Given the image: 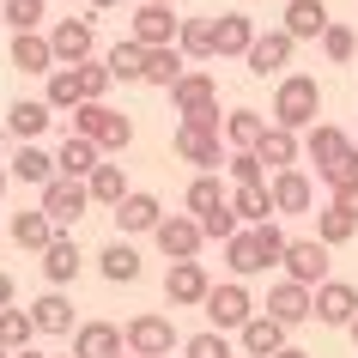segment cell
I'll use <instances>...</instances> for the list:
<instances>
[{
    "mask_svg": "<svg viewBox=\"0 0 358 358\" xmlns=\"http://www.w3.org/2000/svg\"><path fill=\"white\" fill-rule=\"evenodd\" d=\"M322 115V85L316 73H285L273 85V128H292V134H310Z\"/></svg>",
    "mask_w": 358,
    "mask_h": 358,
    "instance_id": "cell-1",
    "label": "cell"
},
{
    "mask_svg": "<svg viewBox=\"0 0 358 358\" xmlns=\"http://www.w3.org/2000/svg\"><path fill=\"white\" fill-rule=\"evenodd\" d=\"M73 134H85L97 152H128L134 146V122L110 103H79L73 110Z\"/></svg>",
    "mask_w": 358,
    "mask_h": 358,
    "instance_id": "cell-2",
    "label": "cell"
},
{
    "mask_svg": "<svg viewBox=\"0 0 358 358\" xmlns=\"http://www.w3.org/2000/svg\"><path fill=\"white\" fill-rule=\"evenodd\" d=\"M170 110L182 115V122H219V79L207 67H189L170 85Z\"/></svg>",
    "mask_w": 358,
    "mask_h": 358,
    "instance_id": "cell-3",
    "label": "cell"
},
{
    "mask_svg": "<svg viewBox=\"0 0 358 358\" xmlns=\"http://www.w3.org/2000/svg\"><path fill=\"white\" fill-rule=\"evenodd\" d=\"M176 158L194 170H219L225 164V122H182L176 128Z\"/></svg>",
    "mask_w": 358,
    "mask_h": 358,
    "instance_id": "cell-4",
    "label": "cell"
},
{
    "mask_svg": "<svg viewBox=\"0 0 358 358\" xmlns=\"http://www.w3.org/2000/svg\"><path fill=\"white\" fill-rule=\"evenodd\" d=\"M122 340H128V352L134 358H170L182 340H176V322L158 316V310H140V316L122 328Z\"/></svg>",
    "mask_w": 358,
    "mask_h": 358,
    "instance_id": "cell-5",
    "label": "cell"
},
{
    "mask_svg": "<svg viewBox=\"0 0 358 358\" xmlns=\"http://www.w3.org/2000/svg\"><path fill=\"white\" fill-rule=\"evenodd\" d=\"M152 243H158V255H164V262H194V255H201V243H207V231H201V219H194V213H164V219H158V231H152Z\"/></svg>",
    "mask_w": 358,
    "mask_h": 358,
    "instance_id": "cell-6",
    "label": "cell"
},
{
    "mask_svg": "<svg viewBox=\"0 0 358 358\" xmlns=\"http://www.w3.org/2000/svg\"><path fill=\"white\" fill-rule=\"evenodd\" d=\"M49 219H55V231L79 225L85 213H92V189L79 182V176H55V182H43V201H37Z\"/></svg>",
    "mask_w": 358,
    "mask_h": 358,
    "instance_id": "cell-7",
    "label": "cell"
},
{
    "mask_svg": "<svg viewBox=\"0 0 358 358\" xmlns=\"http://www.w3.org/2000/svg\"><path fill=\"white\" fill-rule=\"evenodd\" d=\"M292 55H298L292 31H285V24H273V31H255V43H249L243 61H249V73H255V79H285Z\"/></svg>",
    "mask_w": 358,
    "mask_h": 358,
    "instance_id": "cell-8",
    "label": "cell"
},
{
    "mask_svg": "<svg viewBox=\"0 0 358 358\" xmlns=\"http://www.w3.org/2000/svg\"><path fill=\"white\" fill-rule=\"evenodd\" d=\"M201 310H207V322L219 328V334H237V328L255 316V298H249L243 280H225V285H213V292H207V303H201Z\"/></svg>",
    "mask_w": 358,
    "mask_h": 358,
    "instance_id": "cell-9",
    "label": "cell"
},
{
    "mask_svg": "<svg viewBox=\"0 0 358 358\" xmlns=\"http://www.w3.org/2000/svg\"><path fill=\"white\" fill-rule=\"evenodd\" d=\"M176 31H182L176 6H158V0H140V6H134L128 37L140 43V49H170V43H176Z\"/></svg>",
    "mask_w": 358,
    "mask_h": 358,
    "instance_id": "cell-10",
    "label": "cell"
},
{
    "mask_svg": "<svg viewBox=\"0 0 358 358\" xmlns=\"http://www.w3.org/2000/svg\"><path fill=\"white\" fill-rule=\"evenodd\" d=\"M328 255H334V249L316 243V237H292L280 267H285V280H298V285H310V292H316V285L328 280Z\"/></svg>",
    "mask_w": 358,
    "mask_h": 358,
    "instance_id": "cell-11",
    "label": "cell"
},
{
    "mask_svg": "<svg viewBox=\"0 0 358 358\" xmlns=\"http://www.w3.org/2000/svg\"><path fill=\"white\" fill-rule=\"evenodd\" d=\"M207 292H213L207 262H170V273H164V298L176 303V310H201V303H207Z\"/></svg>",
    "mask_w": 358,
    "mask_h": 358,
    "instance_id": "cell-12",
    "label": "cell"
},
{
    "mask_svg": "<svg viewBox=\"0 0 358 358\" xmlns=\"http://www.w3.org/2000/svg\"><path fill=\"white\" fill-rule=\"evenodd\" d=\"M262 310H267L273 322H285V328H298V322L316 316V292H310V285H298V280H273Z\"/></svg>",
    "mask_w": 358,
    "mask_h": 358,
    "instance_id": "cell-13",
    "label": "cell"
},
{
    "mask_svg": "<svg viewBox=\"0 0 358 358\" xmlns=\"http://www.w3.org/2000/svg\"><path fill=\"white\" fill-rule=\"evenodd\" d=\"M49 49H55V67H79V61H92V49H97L92 19H55Z\"/></svg>",
    "mask_w": 358,
    "mask_h": 358,
    "instance_id": "cell-14",
    "label": "cell"
},
{
    "mask_svg": "<svg viewBox=\"0 0 358 358\" xmlns=\"http://www.w3.org/2000/svg\"><path fill=\"white\" fill-rule=\"evenodd\" d=\"M267 194H273V213H280V219H298V213L316 207V189H310V176H303L298 164L273 170V176H267Z\"/></svg>",
    "mask_w": 358,
    "mask_h": 358,
    "instance_id": "cell-15",
    "label": "cell"
},
{
    "mask_svg": "<svg viewBox=\"0 0 358 358\" xmlns=\"http://www.w3.org/2000/svg\"><path fill=\"white\" fill-rule=\"evenodd\" d=\"M285 334H292L285 322H273L267 310H255V316L237 328V346H243V358H273V352H285V346H292Z\"/></svg>",
    "mask_w": 358,
    "mask_h": 358,
    "instance_id": "cell-16",
    "label": "cell"
},
{
    "mask_svg": "<svg viewBox=\"0 0 358 358\" xmlns=\"http://www.w3.org/2000/svg\"><path fill=\"white\" fill-rule=\"evenodd\" d=\"M158 219H164V201L146 194V189H128V201L115 207V231H122V237H152Z\"/></svg>",
    "mask_w": 358,
    "mask_h": 358,
    "instance_id": "cell-17",
    "label": "cell"
},
{
    "mask_svg": "<svg viewBox=\"0 0 358 358\" xmlns=\"http://www.w3.org/2000/svg\"><path fill=\"white\" fill-rule=\"evenodd\" d=\"M352 316H358V285L322 280V285H316V322H322V328H346Z\"/></svg>",
    "mask_w": 358,
    "mask_h": 358,
    "instance_id": "cell-18",
    "label": "cell"
},
{
    "mask_svg": "<svg viewBox=\"0 0 358 358\" xmlns=\"http://www.w3.org/2000/svg\"><path fill=\"white\" fill-rule=\"evenodd\" d=\"M303 152H310V164H316V176H328V170L352 152V140H346V128H334V122H316V128L303 134Z\"/></svg>",
    "mask_w": 358,
    "mask_h": 358,
    "instance_id": "cell-19",
    "label": "cell"
},
{
    "mask_svg": "<svg viewBox=\"0 0 358 358\" xmlns=\"http://www.w3.org/2000/svg\"><path fill=\"white\" fill-rule=\"evenodd\" d=\"M6 237H13L19 249H31V255H43L61 231H55V219H49L43 207H31V213H13V219H6Z\"/></svg>",
    "mask_w": 358,
    "mask_h": 358,
    "instance_id": "cell-20",
    "label": "cell"
},
{
    "mask_svg": "<svg viewBox=\"0 0 358 358\" xmlns=\"http://www.w3.org/2000/svg\"><path fill=\"white\" fill-rule=\"evenodd\" d=\"M79 267H85V255H79L73 231H61L55 243L43 249V280H49V285L61 292V285H73V280H79Z\"/></svg>",
    "mask_w": 358,
    "mask_h": 358,
    "instance_id": "cell-21",
    "label": "cell"
},
{
    "mask_svg": "<svg viewBox=\"0 0 358 358\" xmlns=\"http://www.w3.org/2000/svg\"><path fill=\"white\" fill-rule=\"evenodd\" d=\"M115 352H128L115 322H79L73 328V358H115Z\"/></svg>",
    "mask_w": 358,
    "mask_h": 358,
    "instance_id": "cell-22",
    "label": "cell"
},
{
    "mask_svg": "<svg viewBox=\"0 0 358 358\" xmlns=\"http://www.w3.org/2000/svg\"><path fill=\"white\" fill-rule=\"evenodd\" d=\"M328 24H334L328 0H285V31H292V43H316Z\"/></svg>",
    "mask_w": 358,
    "mask_h": 358,
    "instance_id": "cell-23",
    "label": "cell"
},
{
    "mask_svg": "<svg viewBox=\"0 0 358 358\" xmlns=\"http://www.w3.org/2000/svg\"><path fill=\"white\" fill-rule=\"evenodd\" d=\"M13 67L19 73H55V49H49V31H13Z\"/></svg>",
    "mask_w": 358,
    "mask_h": 358,
    "instance_id": "cell-24",
    "label": "cell"
},
{
    "mask_svg": "<svg viewBox=\"0 0 358 358\" xmlns=\"http://www.w3.org/2000/svg\"><path fill=\"white\" fill-rule=\"evenodd\" d=\"M225 267H231V280L267 273V255H262V243H255V225H243L237 237H225Z\"/></svg>",
    "mask_w": 358,
    "mask_h": 358,
    "instance_id": "cell-25",
    "label": "cell"
},
{
    "mask_svg": "<svg viewBox=\"0 0 358 358\" xmlns=\"http://www.w3.org/2000/svg\"><path fill=\"white\" fill-rule=\"evenodd\" d=\"M231 213H237V225H267V219H280L267 182H237V189H231Z\"/></svg>",
    "mask_w": 358,
    "mask_h": 358,
    "instance_id": "cell-26",
    "label": "cell"
},
{
    "mask_svg": "<svg viewBox=\"0 0 358 358\" xmlns=\"http://www.w3.org/2000/svg\"><path fill=\"white\" fill-rule=\"evenodd\" d=\"M182 207H189L194 219H213V213H225V207H231V189L213 176V170H201V176L189 182V194H182Z\"/></svg>",
    "mask_w": 358,
    "mask_h": 358,
    "instance_id": "cell-27",
    "label": "cell"
},
{
    "mask_svg": "<svg viewBox=\"0 0 358 358\" xmlns=\"http://www.w3.org/2000/svg\"><path fill=\"white\" fill-rule=\"evenodd\" d=\"M97 273H103L110 285H134V280H140V249H134L128 237L103 243V255H97Z\"/></svg>",
    "mask_w": 358,
    "mask_h": 358,
    "instance_id": "cell-28",
    "label": "cell"
},
{
    "mask_svg": "<svg viewBox=\"0 0 358 358\" xmlns=\"http://www.w3.org/2000/svg\"><path fill=\"white\" fill-rule=\"evenodd\" d=\"M6 176H19V182H31V189H43V182H55L61 170H55V152H43L37 140H31V146L13 152V170H6Z\"/></svg>",
    "mask_w": 358,
    "mask_h": 358,
    "instance_id": "cell-29",
    "label": "cell"
},
{
    "mask_svg": "<svg viewBox=\"0 0 358 358\" xmlns=\"http://www.w3.org/2000/svg\"><path fill=\"white\" fill-rule=\"evenodd\" d=\"M31 322H37V334H73V303H67V292H43L37 303H31Z\"/></svg>",
    "mask_w": 358,
    "mask_h": 358,
    "instance_id": "cell-30",
    "label": "cell"
},
{
    "mask_svg": "<svg viewBox=\"0 0 358 358\" xmlns=\"http://www.w3.org/2000/svg\"><path fill=\"white\" fill-rule=\"evenodd\" d=\"M97 164H103V152H97L85 134H67V140H61V152H55V170H61V176H79V182H85Z\"/></svg>",
    "mask_w": 358,
    "mask_h": 358,
    "instance_id": "cell-31",
    "label": "cell"
},
{
    "mask_svg": "<svg viewBox=\"0 0 358 358\" xmlns=\"http://www.w3.org/2000/svg\"><path fill=\"white\" fill-rule=\"evenodd\" d=\"M49 122H55V110H49L43 97H19V103L6 110V128L19 134V146H31V140H37V134L49 128Z\"/></svg>",
    "mask_w": 358,
    "mask_h": 358,
    "instance_id": "cell-32",
    "label": "cell"
},
{
    "mask_svg": "<svg viewBox=\"0 0 358 358\" xmlns=\"http://www.w3.org/2000/svg\"><path fill=\"white\" fill-rule=\"evenodd\" d=\"M255 158L267 164V176H273V170H292V164H298V134H292V128H273V122H267V134L255 140Z\"/></svg>",
    "mask_w": 358,
    "mask_h": 358,
    "instance_id": "cell-33",
    "label": "cell"
},
{
    "mask_svg": "<svg viewBox=\"0 0 358 358\" xmlns=\"http://www.w3.org/2000/svg\"><path fill=\"white\" fill-rule=\"evenodd\" d=\"M176 49H182V61H213V55H219V24H213V19H182Z\"/></svg>",
    "mask_w": 358,
    "mask_h": 358,
    "instance_id": "cell-34",
    "label": "cell"
},
{
    "mask_svg": "<svg viewBox=\"0 0 358 358\" xmlns=\"http://www.w3.org/2000/svg\"><path fill=\"white\" fill-rule=\"evenodd\" d=\"M219 55H231V61H243L249 55V43H255V19L249 13H219Z\"/></svg>",
    "mask_w": 358,
    "mask_h": 358,
    "instance_id": "cell-35",
    "label": "cell"
},
{
    "mask_svg": "<svg viewBox=\"0 0 358 358\" xmlns=\"http://www.w3.org/2000/svg\"><path fill=\"white\" fill-rule=\"evenodd\" d=\"M85 189H92V207H122L128 201V176H122V164H97L92 176H85Z\"/></svg>",
    "mask_w": 358,
    "mask_h": 358,
    "instance_id": "cell-36",
    "label": "cell"
},
{
    "mask_svg": "<svg viewBox=\"0 0 358 358\" xmlns=\"http://www.w3.org/2000/svg\"><path fill=\"white\" fill-rule=\"evenodd\" d=\"M358 237V219L346 207H340V201H328V207L316 213V243H328V249H340V243H352Z\"/></svg>",
    "mask_w": 358,
    "mask_h": 358,
    "instance_id": "cell-37",
    "label": "cell"
},
{
    "mask_svg": "<svg viewBox=\"0 0 358 358\" xmlns=\"http://www.w3.org/2000/svg\"><path fill=\"white\" fill-rule=\"evenodd\" d=\"M189 73V61H182V49H176V43H170V49H146V79H140V85H176V79Z\"/></svg>",
    "mask_w": 358,
    "mask_h": 358,
    "instance_id": "cell-38",
    "label": "cell"
},
{
    "mask_svg": "<svg viewBox=\"0 0 358 358\" xmlns=\"http://www.w3.org/2000/svg\"><path fill=\"white\" fill-rule=\"evenodd\" d=\"M103 67H110V73L122 79V85H140V79H146V49H140L134 37H122V43L110 49V55H103Z\"/></svg>",
    "mask_w": 358,
    "mask_h": 358,
    "instance_id": "cell-39",
    "label": "cell"
},
{
    "mask_svg": "<svg viewBox=\"0 0 358 358\" xmlns=\"http://www.w3.org/2000/svg\"><path fill=\"white\" fill-rule=\"evenodd\" d=\"M262 134H267V115H255V110H231L225 115V146L231 152H255Z\"/></svg>",
    "mask_w": 358,
    "mask_h": 358,
    "instance_id": "cell-40",
    "label": "cell"
},
{
    "mask_svg": "<svg viewBox=\"0 0 358 358\" xmlns=\"http://www.w3.org/2000/svg\"><path fill=\"white\" fill-rule=\"evenodd\" d=\"M43 103H49V110H79V103H85V92H79V67H55Z\"/></svg>",
    "mask_w": 358,
    "mask_h": 358,
    "instance_id": "cell-41",
    "label": "cell"
},
{
    "mask_svg": "<svg viewBox=\"0 0 358 358\" xmlns=\"http://www.w3.org/2000/svg\"><path fill=\"white\" fill-rule=\"evenodd\" d=\"M31 340H37L31 310H19V303H13V310H0V346H6V352H24Z\"/></svg>",
    "mask_w": 358,
    "mask_h": 358,
    "instance_id": "cell-42",
    "label": "cell"
},
{
    "mask_svg": "<svg viewBox=\"0 0 358 358\" xmlns=\"http://www.w3.org/2000/svg\"><path fill=\"white\" fill-rule=\"evenodd\" d=\"M0 19L13 24V31H43V0H0Z\"/></svg>",
    "mask_w": 358,
    "mask_h": 358,
    "instance_id": "cell-43",
    "label": "cell"
},
{
    "mask_svg": "<svg viewBox=\"0 0 358 358\" xmlns=\"http://www.w3.org/2000/svg\"><path fill=\"white\" fill-rule=\"evenodd\" d=\"M182 358H231V334H219V328H201V334L182 340Z\"/></svg>",
    "mask_w": 358,
    "mask_h": 358,
    "instance_id": "cell-44",
    "label": "cell"
},
{
    "mask_svg": "<svg viewBox=\"0 0 358 358\" xmlns=\"http://www.w3.org/2000/svg\"><path fill=\"white\" fill-rule=\"evenodd\" d=\"M115 85V73L103 67V61H79V92H85V103H103Z\"/></svg>",
    "mask_w": 358,
    "mask_h": 358,
    "instance_id": "cell-45",
    "label": "cell"
},
{
    "mask_svg": "<svg viewBox=\"0 0 358 358\" xmlns=\"http://www.w3.org/2000/svg\"><path fill=\"white\" fill-rule=\"evenodd\" d=\"M322 55H328V61H352L358 55L352 24H328V31H322Z\"/></svg>",
    "mask_w": 358,
    "mask_h": 358,
    "instance_id": "cell-46",
    "label": "cell"
},
{
    "mask_svg": "<svg viewBox=\"0 0 358 358\" xmlns=\"http://www.w3.org/2000/svg\"><path fill=\"white\" fill-rule=\"evenodd\" d=\"M225 170H231V182H267V164L255 152H225Z\"/></svg>",
    "mask_w": 358,
    "mask_h": 358,
    "instance_id": "cell-47",
    "label": "cell"
},
{
    "mask_svg": "<svg viewBox=\"0 0 358 358\" xmlns=\"http://www.w3.org/2000/svg\"><path fill=\"white\" fill-rule=\"evenodd\" d=\"M255 243H262L267 267H280V262H285V243H292V237H285V231L273 225V219H267V225H255Z\"/></svg>",
    "mask_w": 358,
    "mask_h": 358,
    "instance_id": "cell-48",
    "label": "cell"
},
{
    "mask_svg": "<svg viewBox=\"0 0 358 358\" xmlns=\"http://www.w3.org/2000/svg\"><path fill=\"white\" fill-rule=\"evenodd\" d=\"M322 182H328V189H334V194H340V189H358V146L346 152V158H340V164L328 170V176H322Z\"/></svg>",
    "mask_w": 358,
    "mask_h": 358,
    "instance_id": "cell-49",
    "label": "cell"
},
{
    "mask_svg": "<svg viewBox=\"0 0 358 358\" xmlns=\"http://www.w3.org/2000/svg\"><path fill=\"white\" fill-rule=\"evenodd\" d=\"M19 303V285H13V273H0V310H13Z\"/></svg>",
    "mask_w": 358,
    "mask_h": 358,
    "instance_id": "cell-50",
    "label": "cell"
},
{
    "mask_svg": "<svg viewBox=\"0 0 358 358\" xmlns=\"http://www.w3.org/2000/svg\"><path fill=\"white\" fill-rule=\"evenodd\" d=\"M334 201H340V207H346V213H352V219H358V189H340Z\"/></svg>",
    "mask_w": 358,
    "mask_h": 358,
    "instance_id": "cell-51",
    "label": "cell"
},
{
    "mask_svg": "<svg viewBox=\"0 0 358 358\" xmlns=\"http://www.w3.org/2000/svg\"><path fill=\"white\" fill-rule=\"evenodd\" d=\"M85 6H92V13H110V6H122V0H85Z\"/></svg>",
    "mask_w": 358,
    "mask_h": 358,
    "instance_id": "cell-52",
    "label": "cell"
},
{
    "mask_svg": "<svg viewBox=\"0 0 358 358\" xmlns=\"http://www.w3.org/2000/svg\"><path fill=\"white\" fill-rule=\"evenodd\" d=\"M273 358H310V352H303V346H285V352H273Z\"/></svg>",
    "mask_w": 358,
    "mask_h": 358,
    "instance_id": "cell-53",
    "label": "cell"
},
{
    "mask_svg": "<svg viewBox=\"0 0 358 358\" xmlns=\"http://www.w3.org/2000/svg\"><path fill=\"white\" fill-rule=\"evenodd\" d=\"M346 334H352V340H358V316H352V322H346Z\"/></svg>",
    "mask_w": 358,
    "mask_h": 358,
    "instance_id": "cell-54",
    "label": "cell"
},
{
    "mask_svg": "<svg viewBox=\"0 0 358 358\" xmlns=\"http://www.w3.org/2000/svg\"><path fill=\"white\" fill-rule=\"evenodd\" d=\"M0 194H6V170H0Z\"/></svg>",
    "mask_w": 358,
    "mask_h": 358,
    "instance_id": "cell-55",
    "label": "cell"
},
{
    "mask_svg": "<svg viewBox=\"0 0 358 358\" xmlns=\"http://www.w3.org/2000/svg\"><path fill=\"white\" fill-rule=\"evenodd\" d=\"M0 358H13V352H6V346H0Z\"/></svg>",
    "mask_w": 358,
    "mask_h": 358,
    "instance_id": "cell-56",
    "label": "cell"
},
{
    "mask_svg": "<svg viewBox=\"0 0 358 358\" xmlns=\"http://www.w3.org/2000/svg\"><path fill=\"white\" fill-rule=\"evenodd\" d=\"M115 358H134V352H115Z\"/></svg>",
    "mask_w": 358,
    "mask_h": 358,
    "instance_id": "cell-57",
    "label": "cell"
},
{
    "mask_svg": "<svg viewBox=\"0 0 358 358\" xmlns=\"http://www.w3.org/2000/svg\"><path fill=\"white\" fill-rule=\"evenodd\" d=\"M158 6H170V0H158Z\"/></svg>",
    "mask_w": 358,
    "mask_h": 358,
    "instance_id": "cell-58",
    "label": "cell"
},
{
    "mask_svg": "<svg viewBox=\"0 0 358 358\" xmlns=\"http://www.w3.org/2000/svg\"><path fill=\"white\" fill-rule=\"evenodd\" d=\"M67 358H73V352H67Z\"/></svg>",
    "mask_w": 358,
    "mask_h": 358,
    "instance_id": "cell-59",
    "label": "cell"
}]
</instances>
